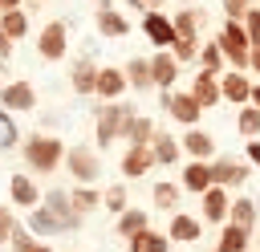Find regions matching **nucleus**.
I'll return each mask as SVG.
<instances>
[{
  "instance_id": "nucleus-1",
  "label": "nucleus",
  "mask_w": 260,
  "mask_h": 252,
  "mask_svg": "<svg viewBox=\"0 0 260 252\" xmlns=\"http://www.w3.org/2000/svg\"><path fill=\"white\" fill-rule=\"evenodd\" d=\"M20 159H24V171H28L32 179L57 175L61 163H65V142H61L57 134L37 130V134H28V138L20 142Z\"/></svg>"
},
{
  "instance_id": "nucleus-2",
  "label": "nucleus",
  "mask_w": 260,
  "mask_h": 252,
  "mask_svg": "<svg viewBox=\"0 0 260 252\" xmlns=\"http://www.w3.org/2000/svg\"><path fill=\"white\" fill-rule=\"evenodd\" d=\"M138 110H134V102H102L98 110H93V146L98 150H110L114 142H122V126L134 118Z\"/></svg>"
},
{
  "instance_id": "nucleus-3",
  "label": "nucleus",
  "mask_w": 260,
  "mask_h": 252,
  "mask_svg": "<svg viewBox=\"0 0 260 252\" xmlns=\"http://www.w3.org/2000/svg\"><path fill=\"white\" fill-rule=\"evenodd\" d=\"M211 41L219 45V53H223L228 69L248 73V65H252V41H248V33H244V24H240V20H223V24H219V33H215Z\"/></svg>"
},
{
  "instance_id": "nucleus-4",
  "label": "nucleus",
  "mask_w": 260,
  "mask_h": 252,
  "mask_svg": "<svg viewBox=\"0 0 260 252\" xmlns=\"http://www.w3.org/2000/svg\"><path fill=\"white\" fill-rule=\"evenodd\" d=\"M61 167L69 171L73 183L98 187V179H102V150H98V146H85V142L65 146V163H61Z\"/></svg>"
},
{
  "instance_id": "nucleus-5",
  "label": "nucleus",
  "mask_w": 260,
  "mask_h": 252,
  "mask_svg": "<svg viewBox=\"0 0 260 252\" xmlns=\"http://www.w3.org/2000/svg\"><path fill=\"white\" fill-rule=\"evenodd\" d=\"M158 102H162V110L171 114V122L183 126V130H191V126L203 122V110H199V102L191 98V89H158Z\"/></svg>"
},
{
  "instance_id": "nucleus-6",
  "label": "nucleus",
  "mask_w": 260,
  "mask_h": 252,
  "mask_svg": "<svg viewBox=\"0 0 260 252\" xmlns=\"http://www.w3.org/2000/svg\"><path fill=\"white\" fill-rule=\"evenodd\" d=\"M248 179H252V163H248L244 154H215V159H211V187L240 191Z\"/></svg>"
},
{
  "instance_id": "nucleus-7",
  "label": "nucleus",
  "mask_w": 260,
  "mask_h": 252,
  "mask_svg": "<svg viewBox=\"0 0 260 252\" xmlns=\"http://www.w3.org/2000/svg\"><path fill=\"white\" fill-rule=\"evenodd\" d=\"M69 53V20H49L37 33V57L41 61H61Z\"/></svg>"
},
{
  "instance_id": "nucleus-8",
  "label": "nucleus",
  "mask_w": 260,
  "mask_h": 252,
  "mask_svg": "<svg viewBox=\"0 0 260 252\" xmlns=\"http://www.w3.org/2000/svg\"><path fill=\"white\" fill-rule=\"evenodd\" d=\"M41 203L61 219L65 236H69V232H81V224H85V219L73 211V203H69V187H45V191H41Z\"/></svg>"
},
{
  "instance_id": "nucleus-9",
  "label": "nucleus",
  "mask_w": 260,
  "mask_h": 252,
  "mask_svg": "<svg viewBox=\"0 0 260 252\" xmlns=\"http://www.w3.org/2000/svg\"><path fill=\"white\" fill-rule=\"evenodd\" d=\"M93 24H98V33L106 37V41H118V37H126L134 24H130V16L114 4V0H98V12H93Z\"/></svg>"
},
{
  "instance_id": "nucleus-10",
  "label": "nucleus",
  "mask_w": 260,
  "mask_h": 252,
  "mask_svg": "<svg viewBox=\"0 0 260 252\" xmlns=\"http://www.w3.org/2000/svg\"><path fill=\"white\" fill-rule=\"evenodd\" d=\"M41 191H45V187H37V179H32L28 171H12V175H8V203H12L16 211L37 207V203H41Z\"/></svg>"
},
{
  "instance_id": "nucleus-11",
  "label": "nucleus",
  "mask_w": 260,
  "mask_h": 252,
  "mask_svg": "<svg viewBox=\"0 0 260 252\" xmlns=\"http://www.w3.org/2000/svg\"><path fill=\"white\" fill-rule=\"evenodd\" d=\"M228 207H232V191H228V187H207V191L199 195V219H203L207 228L228 224Z\"/></svg>"
},
{
  "instance_id": "nucleus-12",
  "label": "nucleus",
  "mask_w": 260,
  "mask_h": 252,
  "mask_svg": "<svg viewBox=\"0 0 260 252\" xmlns=\"http://www.w3.org/2000/svg\"><path fill=\"white\" fill-rule=\"evenodd\" d=\"M179 146H183V154H187V159H203V163H211V159L219 154L215 134H211V130H203V126L183 130V134H179Z\"/></svg>"
},
{
  "instance_id": "nucleus-13",
  "label": "nucleus",
  "mask_w": 260,
  "mask_h": 252,
  "mask_svg": "<svg viewBox=\"0 0 260 252\" xmlns=\"http://www.w3.org/2000/svg\"><path fill=\"white\" fill-rule=\"evenodd\" d=\"M0 106H4L8 114H28V110H37V89H32L24 77L4 81V89H0Z\"/></svg>"
},
{
  "instance_id": "nucleus-14",
  "label": "nucleus",
  "mask_w": 260,
  "mask_h": 252,
  "mask_svg": "<svg viewBox=\"0 0 260 252\" xmlns=\"http://www.w3.org/2000/svg\"><path fill=\"white\" fill-rule=\"evenodd\" d=\"M219 93L223 102H232L236 110L252 102V73H240V69H223L219 73Z\"/></svg>"
},
{
  "instance_id": "nucleus-15",
  "label": "nucleus",
  "mask_w": 260,
  "mask_h": 252,
  "mask_svg": "<svg viewBox=\"0 0 260 252\" xmlns=\"http://www.w3.org/2000/svg\"><path fill=\"white\" fill-rule=\"evenodd\" d=\"M162 232H167L171 244H195V240L203 236V219L191 215V211H171V219H167Z\"/></svg>"
},
{
  "instance_id": "nucleus-16",
  "label": "nucleus",
  "mask_w": 260,
  "mask_h": 252,
  "mask_svg": "<svg viewBox=\"0 0 260 252\" xmlns=\"http://www.w3.org/2000/svg\"><path fill=\"white\" fill-rule=\"evenodd\" d=\"M142 37L154 45V49H171V41H175V24H171V16L158 8V12H142Z\"/></svg>"
},
{
  "instance_id": "nucleus-17",
  "label": "nucleus",
  "mask_w": 260,
  "mask_h": 252,
  "mask_svg": "<svg viewBox=\"0 0 260 252\" xmlns=\"http://www.w3.org/2000/svg\"><path fill=\"white\" fill-rule=\"evenodd\" d=\"M126 73H122V65H102L98 69V85H93V98H102V102H122L126 98Z\"/></svg>"
},
{
  "instance_id": "nucleus-18",
  "label": "nucleus",
  "mask_w": 260,
  "mask_h": 252,
  "mask_svg": "<svg viewBox=\"0 0 260 252\" xmlns=\"http://www.w3.org/2000/svg\"><path fill=\"white\" fill-rule=\"evenodd\" d=\"M118 171H122V179H146L154 171V150L150 146H126L118 159Z\"/></svg>"
},
{
  "instance_id": "nucleus-19",
  "label": "nucleus",
  "mask_w": 260,
  "mask_h": 252,
  "mask_svg": "<svg viewBox=\"0 0 260 252\" xmlns=\"http://www.w3.org/2000/svg\"><path fill=\"white\" fill-rule=\"evenodd\" d=\"M37 240H53V236H65V228H61V219L45 207V203H37V207H28L24 211V219H20Z\"/></svg>"
},
{
  "instance_id": "nucleus-20",
  "label": "nucleus",
  "mask_w": 260,
  "mask_h": 252,
  "mask_svg": "<svg viewBox=\"0 0 260 252\" xmlns=\"http://www.w3.org/2000/svg\"><path fill=\"white\" fill-rule=\"evenodd\" d=\"M179 73H183V65H179V61L171 57V49H154V57H150V77H154V93H158V89H175Z\"/></svg>"
},
{
  "instance_id": "nucleus-21",
  "label": "nucleus",
  "mask_w": 260,
  "mask_h": 252,
  "mask_svg": "<svg viewBox=\"0 0 260 252\" xmlns=\"http://www.w3.org/2000/svg\"><path fill=\"white\" fill-rule=\"evenodd\" d=\"M179 187H183L187 195H203V191L211 187V163H203V159H187V163L179 167Z\"/></svg>"
},
{
  "instance_id": "nucleus-22",
  "label": "nucleus",
  "mask_w": 260,
  "mask_h": 252,
  "mask_svg": "<svg viewBox=\"0 0 260 252\" xmlns=\"http://www.w3.org/2000/svg\"><path fill=\"white\" fill-rule=\"evenodd\" d=\"M150 150H154V167H175V163L183 159L179 134H175V130H167V126H158V130H154V138H150Z\"/></svg>"
},
{
  "instance_id": "nucleus-23",
  "label": "nucleus",
  "mask_w": 260,
  "mask_h": 252,
  "mask_svg": "<svg viewBox=\"0 0 260 252\" xmlns=\"http://www.w3.org/2000/svg\"><path fill=\"white\" fill-rule=\"evenodd\" d=\"M228 224H236V228H244V232H256V224H260V203L252 199V195H232V207H228Z\"/></svg>"
},
{
  "instance_id": "nucleus-24",
  "label": "nucleus",
  "mask_w": 260,
  "mask_h": 252,
  "mask_svg": "<svg viewBox=\"0 0 260 252\" xmlns=\"http://www.w3.org/2000/svg\"><path fill=\"white\" fill-rule=\"evenodd\" d=\"M98 61L85 53V57H77L73 61V69H69V85H73V93H81V98H89L93 93V85H98Z\"/></svg>"
},
{
  "instance_id": "nucleus-25",
  "label": "nucleus",
  "mask_w": 260,
  "mask_h": 252,
  "mask_svg": "<svg viewBox=\"0 0 260 252\" xmlns=\"http://www.w3.org/2000/svg\"><path fill=\"white\" fill-rule=\"evenodd\" d=\"M122 73H126V85H130L134 93H150V89H154L150 57H126V61H122Z\"/></svg>"
},
{
  "instance_id": "nucleus-26",
  "label": "nucleus",
  "mask_w": 260,
  "mask_h": 252,
  "mask_svg": "<svg viewBox=\"0 0 260 252\" xmlns=\"http://www.w3.org/2000/svg\"><path fill=\"white\" fill-rule=\"evenodd\" d=\"M191 98L199 102V110L207 114V110H215L219 102H223V93H219V77H211V73H195V81H191Z\"/></svg>"
},
{
  "instance_id": "nucleus-27",
  "label": "nucleus",
  "mask_w": 260,
  "mask_h": 252,
  "mask_svg": "<svg viewBox=\"0 0 260 252\" xmlns=\"http://www.w3.org/2000/svg\"><path fill=\"white\" fill-rule=\"evenodd\" d=\"M154 130H158V122H154L150 114H134V118L122 126V142H126V146H150Z\"/></svg>"
},
{
  "instance_id": "nucleus-28",
  "label": "nucleus",
  "mask_w": 260,
  "mask_h": 252,
  "mask_svg": "<svg viewBox=\"0 0 260 252\" xmlns=\"http://www.w3.org/2000/svg\"><path fill=\"white\" fill-rule=\"evenodd\" d=\"M179 203H183V187L179 183H171V179H158L154 187H150V207L154 211H179Z\"/></svg>"
},
{
  "instance_id": "nucleus-29",
  "label": "nucleus",
  "mask_w": 260,
  "mask_h": 252,
  "mask_svg": "<svg viewBox=\"0 0 260 252\" xmlns=\"http://www.w3.org/2000/svg\"><path fill=\"white\" fill-rule=\"evenodd\" d=\"M211 252H252V232H244L236 224H219V236H215Z\"/></svg>"
},
{
  "instance_id": "nucleus-30",
  "label": "nucleus",
  "mask_w": 260,
  "mask_h": 252,
  "mask_svg": "<svg viewBox=\"0 0 260 252\" xmlns=\"http://www.w3.org/2000/svg\"><path fill=\"white\" fill-rule=\"evenodd\" d=\"M69 203H73V211H77L81 219H89V215L102 207V187H85V183H73V187H69Z\"/></svg>"
},
{
  "instance_id": "nucleus-31",
  "label": "nucleus",
  "mask_w": 260,
  "mask_h": 252,
  "mask_svg": "<svg viewBox=\"0 0 260 252\" xmlns=\"http://www.w3.org/2000/svg\"><path fill=\"white\" fill-rule=\"evenodd\" d=\"M150 228V211L146 207H126L122 215H114V232L122 236V240H130V236H138V232H146Z\"/></svg>"
},
{
  "instance_id": "nucleus-32",
  "label": "nucleus",
  "mask_w": 260,
  "mask_h": 252,
  "mask_svg": "<svg viewBox=\"0 0 260 252\" xmlns=\"http://www.w3.org/2000/svg\"><path fill=\"white\" fill-rule=\"evenodd\" d=\"M175 24V37H203V24H207V12L203 8H179L171 16Z\"/></svg>"
},
{
  "instance_id": "nucleus-33",
  "label": "nucleus",
  "mask_w": 260,
  "mask_h": 252,
  "mask_svg": "<svg viewBox=\"0 0 260 252\" xmlns=\"http://www.w3.org/2000/svg\"><path fill=\"white\" fill-rule=\"evenodd\" d=\"M126 252H171V240H167V232H158L150 224L146 232H138V236L126 240Z\"/></svg>"
},
{
  "instance_id": "nucleus-34",
  "label": "nucleus",
  "mask_w": 260,
  "mask_h": 252,
  "mask_svg": "<svg viewBox=\"0 0 260 252\" xmlns=\"http://www.w3.org/2000/svg\"><path fill=\"white\" fill-rule=\"evenodd\" d=\"M0 28H4V37L16 45V41H24L28 37V12L24 8H8V12H0Z\"/></svg>"
},
{
  "instance_id": "nucleus-35",
  "label": "nucleus",
  "mask_w": 260,
  "mask_h": 252,
  "mask_svg": "<svg viewBox=\"0 0 260 252\" xmlns=\"http://www.w3.org/2000/svg\"><path fill=\"white\" fill-rule=\"evenodd\" d=\"M195 65H199L203 73H211V77H219V73L228 69V61H223V53H219V45H215L211 37L203 41V49H199V61H195Z\"/></svg>"
},
{
  "instance_id": "nucleus-36",
  "label": "nucleus",
  "mask_w": 260,
  "mask_h": 252,
  "mask_svg": "<svg viewBox=\"0 0 260 252\" xmlns=\"http://www.w3.org/2000/svg\"><path fill=\"white\" fill-rule=\"evenodd\" d=\"M236 134L248 142V138H260V110L248 102V106H240L236 110Z\"/></svg>"
},
{
  "instance_id": "nucleus-37",
  "label": "nucleus",
  "mask_w": 260,
  "mask_h": 252,
  "mask_svg": "<svg viewBox=\"0 0 260 252\" xmlns=\"http://www.w3.org/2000/svg\"><path fill=\"white\" fill-rule=\"evenodd\" d=\"M102 207H106L110 215H122V211L130 207V187H122V183L102 187Z\"/></svg>"
},
{
  "instance_id": "nucleus-38",
  "label": "nucleus",
  "mask_w": 260,
  "mask_h": 252,
  "mask_svg": "<svg viewBox=\"0 0 260 252\" xmlns=\"http://www.w3.org/2000/svg\"><path fill=\"white\" fill-rule=\"evenodd\" d=\"M199 49H203V37H175V41H171V57H175L179 65L199 61Z\"/></svg>"
},
{
  "instance_id": "nucleus-39",
  "label": "nucleus",
  "mask_w": 260,
  "mask_h": 252,
  "mask_svg": "<svg viewBox=\"0 0 260 252\" xmlns=\"http://www.w3.org/2000/svg\"><path fill=\"white\" fill-rule=\"evenodd\" d=\"M16 224H20L16 207H12V203H0V248H8V240H12Z\"/></svg>"
},
{
  "instance_id": "nucleus-40",
  "label": "nucleus",
  "mask_w": 260,
  "mask_h": 252,
  "mask_svg": "<svg viewBox=\"0 0 260 252\" xmlns=\"http://www.w3.org/2000/svg\"><path fill=\"white\" fill-rule=\"evenodd\" d=\"M260 0H219V8H223V20H244L252 8H256Z\"/></svg>"
},
{
  "instance_id": "nucleus-41",
  "label": "nucleus",
  "mask_w": 260,
  "mask_h": 252,
  "mask_svg": "<svg viewBox=\"0 0 260 252\" xmlns=\"http://www.w3.org/2000/svg\"><path fill=\"white\" fill-rule=\"evenodd\" d=\"M240 24H244V33H248L252 49H260V4H256V8H252V12L244 16V20H240Z\"/></svg>"
},
{
  "instance_id": "nucleus-42",
  "label": "nucleus",
  "mask_w": 260,
  "mask_h": 252,
  "mask_svg": "<svg viewBox=\"0 0 260 252\" xmlns=\"http://www.w3.org/2000/svg\"><path fill=\"white\" fill-rule=\"evenodd\" d=\"M244 159L252 163V171H260V138H248L244 142Z\"/></svg>"
},
{
  "instance_id": "nucleus-43",
  "label": "nucleus",
  "mask_w": 260,
  "mask_h": 252,
  "mask_svg": "<svg viewBox=\"0 0 260 252\" xmlns=\"http://www.w3.org/2000/svg\"><path fill=\"white\" fill-rule=\"evenodd\" d=\"M8 57H12V41H8V37H4V28H0V65H4Z\"/></svg>"
},
{
  "instance_id": "nucleus-44",
  "label": "nucleus",
  "mask_w": 260,
  "mask_h": 252,
  "mask_svg": "<svg viewBox=\"0 0 260 252\" xmlns=\"http://www.w3.org/2000/svg\"><path fill=\"white\" fill-rule=\"evenodd\" d=\"M24 252H57V248H53V240H32Z\"/></svg>"
},
{
  "instance_id": "nucleus-45",
  "label": "nucleus",
  "mask_w": 260,
  "mask_h": 252,
  "mask_svg": "<svg viewBox=\"0 0 260 252\" xmlns=\"http://www.w3.org/2000/svg\"><path fill=\"white\" fill-rule=\"evenodd\" d=\"M248 73H252V81H260V49H252V65H248Z\"/></svg>"
},
{
  "instance_id": "nucleus-46",
  "label": "nucleus",
  "mask_w": 260,
  "mask_h": 252,
  "mask_svg": "<svg viewBox=\"0 0 260 252\" xmlns=\"http://www.w3.org/2000/svg\"><path fill=\"white\" fill-rule=\"evenodd\" d=\"M138 4H142V12H158L162 8V0H138Z\"/></svg>"
},
{
  "instance_id": "nucleus-47",
  "label": "nucleus",
  "mask_w": 260,
  "mask_h": 252,
  "mask_svg": "<svg viewBox=\"0 0 260 252\" xmlns=\"http://www.w3.org/2000/svg\"><path fill=\"white\" fill-rule=\"evenodd\" d=\"M8 8H24V0H0V12H8Z\"/></svg>"
},
{
  "instance_id": "nucleus-48",
  "label": "nucleus",
  "mask_w": 260,
  "mask_h": 252,
  "mask_svg": "<svg viewBox=\"0 0 260 252\" xmlns=\"http://www.w3.org/2000/svg\"><path fill=\"white\" fill-rule=\"evenodd\" d=\"M252 106L260 110V81H252Z\"/></svg>"
},
{
  "instance_id": "nucleus-49",
  "label": "nucleus",
  "mask_w": 260,
  "mask_h": 252,
  "mask_svg": "<svg viewBox=\"0 0 260 252\" xmlns=\"http://www.w3.org/2000/svg\"><path fill=\"white\" fill-rule=\"evenodd\" d=\"M41 4H45V0H24V12H28V8H41Z\"/></svg>"
},
{
  "instance_id": "nucleus-50",
  "label": "nucleus",
  "mask_w": 260,
  "mask_h": 252,
  "mask_svg": "<svg viewBox=\"0 0 260 252\" xmlns=\"http://www.w3.org/2000/svg\"><path fill=\"white\" fill-rule=\"evenodd\" d=\"M0 89H4V73H0Z\"/></svg>"
}]
</instances>
